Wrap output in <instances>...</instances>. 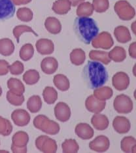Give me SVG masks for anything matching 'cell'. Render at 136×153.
I'll return each instance as SVG.
<instances>
[{
  "label": "cell",
  "instance_id": "1",
  "mask_svg": "<svg viewBox=\"0 0 136 153\" xmlns=\"http://www.w3.org/2000/svg\"><path fill=\"white\" fill-rule=\"evenodd\" d=\"M84 81L91 89L102 87L107 82L109 75L106 67L97 61H88L82 69Z\"/></svg>",
  "mask_w": 136,
  "mask_h": 153
},
{
  "label": "cell",
  "instance_id": "2",
  "mask_svg": "<svg viewBox=\"0 0 136 153\" xmlns=\"http://www.w3.org/2000/svg\"><path fill=\"white\" fill-rule=\"evenodd\" d=\"M73 29L78 39L90 45L99 33V27L94 19L87 16H79L75 19Z\"/></svg>",
  "mask_w": 136,
  "mask_h": 153
},
{
  "label": "cell",
  "instance_id": "3",
  "mask_svg": "<svg viewBox=\"0 0 136 153\" xmlns=\"http://www.w3.org/2000/svg\"><path fill=\"white\" fill-rule=\"evenodd\" d=\"M113 107L118 113H130L133 109V102L130 97L125 94H120L117 96L114 99Z\"/></svg>",
  "mask_w": 136,
  "mask_h": 153
},
{
  "label": "cell",
  "instance_id": "4",
  "mask_svg": "<svg viewBox=\"0 0 136 153\" xmlns=\"http://www.w3.org/2000/svg\"><path fill=\"white\" fill-rule=\"evenodd\" d=\"M15 11V5L12 0H0V20L13 18Z\"/></svg>",
  "mask_w": 136,
  "mask_h": 153
},
{
  "label": "cell",
  "instance_id": "5",
  "mask_svg": "<svg viewBox=\"0 0 136 153\" xmlns=\"http://www.w3.org/2000/svg\"><path fill=\"white\" fill-rule=\"evenodd\" d=\"M109 146L110 142L109 139L104 135H99L89 144L90 149L97 152L107 151L109 149Z\"/></svg>",
  "mask_w": 136,
  "mask_h": 153
},
{
  "label": "cell",
  "instance_id": "6",
  "mask_svg": "<svg viewBox=\"0 0 136 153\" xmlns=\"http://www.w3.org/2000/svg\"><path fill=\"white\" fill-rule=\"evenodd\" d=\"M54 114L57 120L65 123L70 119L71 109L65 103L60 102L54 107Z\"/></svg>",
  "mask_w": 136,
  "mask_h": 153
},
{
  "label": "cell",
  "instance_id": "7",
  "mask_svg": "<svg viewBox=\"0 0 136 153\" xmlns=\"http://www.w3.org/2000/svg\"><path fill=\"white\" fill-rule=\"evenodd\" d=\"M13 123L18 126H25L30 123V114L24 109H16L11 114Z\"/></svg>",
  "mask_w": 136,
  "mask_h": 153
},
{
  "label": "cell",
  "instance_id": "8",
  "mask_svg": "<svg viewBox=\"0 0 136 153\" xmlns=\"http://www.w3.org/2000/svg\"><path fill=\"white\" fill-rule=\"evenodd\" d=\"M113 126L114 130L118 134H126L130 131L131 124L127 118L118 116L113 120Z\"/></svg>",
  "mask_w": 136,
  "mask_h": 153
},
{
  "label": "cell",
  "instance_id": "9",
  "mask_svg": "<svg viewBox=\"0 0 136 153\" xmlns=\"http://www.w3.org/2000/svg\"><path fill=\"white\" fill-rule=\"evenodd\" d=\"M106 102L99 101L94 96H90L86 101V107L88 111L92 113H100L106 107Z\"/></svg>",
  "mask_w": 136,
  "mask_h": 153
},
{
  "label": "cell",
  "instance_id": "10",
  "mask_svg": "<svg viewBox=\"0 0 136 153\" xmlns=\"http://www.w3.org/2000/svg\"><path fill=\"white\" fill-rule=\"evenodd\" d=\"M75 134L82 140H90L94 135V130L89 124L81 123L77 125Z\"/></svg>",
  "mask_w": 136,
  "mask_h": 153
},
{
  "label": "cell",
  "instance_id": "11",
  "mask_svg": "<svg viewBox=\"0 0 136 153\" xmlns=\"http://www.w3.org/2000/svg\"><path fill=\"white\" fill-rule=\"evenodd\" d=\"M42 101L40 96L34 95L31 96L27 100V108L32 113L39 112L42 107Z\"/></svg>",
  "mask_w": 136,
  "mask_h": 153
},
{
  "label": "cell",
  "instance_id": "12",
  "mask_svg": "<svg viewBox=\"0 0 136 153\" xmlns=\"http://www.w3.org/2000/svg\"><path fill=\"white\" fill-rule=\"evenodd\" d=\"M43 96L45 102L47 104H53L58 98V93L54 88L51 86L45 87L43 90Z\"/></svg>",
  "mask_w": 136,
  "mask_h": 153
},
{
  "label": "cell",
  "instance_id": "13",
  "mask_svg": "<svg viewBox=\"0 0 136 153\" xmlns=\"http://www.w3.org/2000/svg\"><path fill=\"white\" fill-rule=\"evenodd\" d=\"M7 86L10 91L13 93L15 92L16 88L17 93L19 95L23 94L24 92H25V87H24V85L18 79H15L14 78L9 79L7 82Z\"/></svg>",
  "mask_w": 136,
  "mask_h": 153
},
{
  "label": "cell",
  "instance_id": "14",
  "mask_svg": "<svg viewBox=\"0 0 136 153\" xmlns=\"http://www.w3.org/2000/svg\"><path fill=\"white\" fill-rule=\"evenodd\" d=\"M136 146V140L133 137H126L121 141V149L124 152H134L133 149Z\"/></svg>",
  "mask_w": 136,
  "mask_h": 153
},
{
  "label": "cell",
  "instance_id": "15",
  "mask_svg": "<svg viewBox=\"0 0 136 153\" xmlns=\"http://www.w3.org/2000/svg\"><path fill=\"white\" fill-rule=\"evenodd\" d=\"M13 130V126L9 120L0 117V134L7 136Z\"/></svg>",
  "mask_w": 136,
  "mask_h": 153
},
{
  "label": "cell",
  "instance_id": "16",
  "mask_svg": "<svg viewBox=\"0 0 136 153\" xmlns=\"http://www.w3.org/2000/svg\"><path fill=\"white\" fill-rule=\"evenodd\" d=\"M7 101L13 105H20L24 102V97L22 95L16 94L10 90L7 93Z\"/></svg>",
  "mask_w": 136,
  "mask_h": 153
},
{
  "label": "cell",
  "instance_id": "17",
  "mask_svg": "<svg viewBox=\"0 0 136 153\" xmlns=\"http://www.w3.org/2000/svg\"><path fill=\"white\" fill-rule=\"evenodd\" d=\"M52 63L51 60H47V59H45L43 62H41V69L46 74H52L56 70L57 65Z\"/></svg>",
  "mask_w": 136,
  "mask_h": 153
},
{
  "label": "cell",
  "instance_id": "18",
  "mask_svg": "<svg viewBox=\"0 0 136 153\" xmlns=\"http://www.w3.org/2000/svg\"><path fill=\"white\" fill-rule=\"evenodd\" d=\"M92 124L94 126V127L96 128V130H106L109 126V120H108L107 117H106L102 120V121H97L94 118H92L91 119Z\"/></svg>",
  "mask_w": 136,
  "mask_h": 153
},
{
  "label": "cell",
  "instance_id": "19",
  "mask_svg": "<svg viewBox=\"0 0 136 153\" xmlns=\"http://www.w3.org/2000/svg\"><path fill=\"white\" fill-rule=\"evenodd\" d=\"M1 94H2V90H1V88L0 87V96H1Z\"/></svg>",
  "mask_w": 136,
  "mask_h": 153
}]
</instances>
